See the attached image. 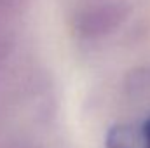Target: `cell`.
Returning <instances> with one entry per match:
<instances>
[{
  "label": "cell",
  "instance_id": "6da1fadb",
  "mask_svg": "<svg viewBox=\"0 0 150 148\" xmlns=\"http://www.w3.org/2000/svg\"><path fill=\"white\" fill-rule=\"evenodd\" d=\"M131 5L126 0H89L74 16V32L82 40H101L117 32L127 19Z\"/></svg>",
  "mask_w": 150,
  "mask_h": 148
},
{
  "label": "cell",
  "instance_id": "7a4b0ae2",
  "mask_svg": "<svg viewBox=\"0 0 150 148\" xmlns=\"http://www.w3.org/2000/svg\"><path fill=\"white\" fill-rule=\"evenodd\" d=\"M105 148H147L140 124H115L105 136Z\"/></svg>",
  "mask_w": 150,
  "mask_h": 148
},
{
  "label": "cell",
  "instance_id": "3957f363",
  "mask_svg": "<svg viewBox=\"0 0 150 148\" xmlns=\"http://www.w3.org/2000/svg\"><path fill=\"white\" fill-rule=\"evenodd\" d=\"M142 125V131H143V136H145V141H147V148H150V117L140 122Z\"/></svg>",
  "mask_w": 150,
  "mask_h": 148
}]
</instances>
